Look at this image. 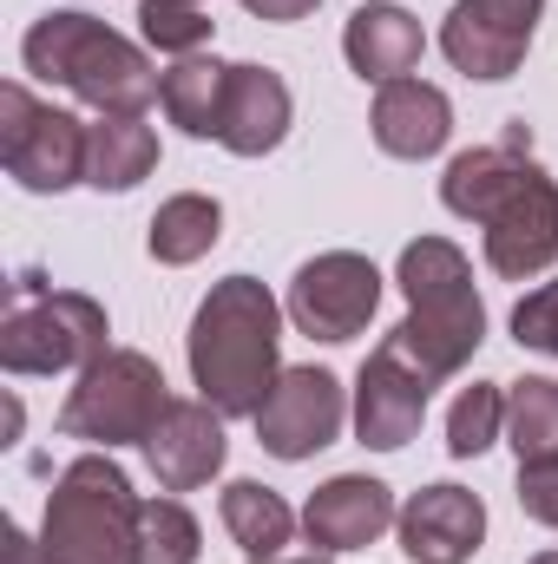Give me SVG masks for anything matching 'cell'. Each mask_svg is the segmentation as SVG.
<instances>
[{
  "label": "cell",
  "mask_w": 558,
  "mask_h": 564,
  "mask_svg": "<svg viewBox=\"0 0 558 564\" xmlns=\"http://www.w3.org/2000/svg\"><path fill=\"white\" fill-rule=\"evenodd\" d=\"M395 525H401V552L415 564H466L486 539V506L466 486H420Z\"/></svg>",
  "instance_id": "5bb4252c"
},
{
  "label": "cell",
  "mask_w": 558,
  "mask_h": 564,
  "mask_svg": "<svg viewBox=\"0 0 558 564\" xmlns=\"http://www.w3.org/2000/svg\"><path fill=\"white\" fill-rule=\"evenodd\" d=\"M453 132V106L427 79H388L375 93V144L388 158H433Z\"/></svg>",
  "instance_id": "2e32d148"
},
{
  "label": "cell",
  "mask_w": 558,
  "mask_h": 564,
  "mask_svg": "<svg viewBox=\"0 0 558 564\" xmlns=\"http://www.w3.org/2000/svg\"><path fill=\"white\" fill-rule=\"evenodd\" d=\"M277 341H282L277 295L257 276H224L191 322V381H197V394L224 421H237V414L257 421V408L282 381Z\"/></svg>",
  "instance_id": "7a4b0ae2"
},
{
  "label": "cell",
  "mask_w": 558,
  "mask_h": 564,
  "mask_svg": "<svg viewBox=\"0 0 558 564\" xmlns=\"http://www.w3.org/2000/svg\"><path fill=\"white\" fill-rule=\"evenodd\" d=\"M395 492L382 479H362V473H342L329 486L309 492L302 506V539L315 545V558H335V552H362L375 545L388 525H395Z\"/></svg>",
  "instance_id": "4fadbf2b"
},
{
  "label": "cell",
  "mask_w": 558,
  "mask_h": 564,
  "mask_svg": "<svg viewBox=\"0 0 558 564\" xmlns=\"http://www.w3.org/2000/svg\"><path fill=\"white\" fill-rule=\"evenodd\" d=\"M270 564H322V558H270Z\"/></svg>",
  "instance_id": "4dcf8cb0"
},
{
  "label": "cell",
  "mask_w": 558,
  "mask_h": 564,
  "mask_svg": "<svg viewBox=\"0 0 558 564\" xmlns=\"http://www.w3.org/2000/svg\"><path fill=\"white\" fill-rule=\"evenodd\" d=\"M106 355V308L79 289L13 282V308L0 322V368L7 375H66Z\"/></svg>",
  "instance_id": "8992f818"
},
{
  "label": "cell",
  "mask_w": 558,
  "mask_h": 564,
  "mask_svg": "<svg viewBox=\"0 0 558 564\" xmlns=\"http://www.w3.org/2000/svg\"><path fill=\"white\" fill-rule=\"evenodd\" d=\"M506 440L519 453V466H552L558 459V381L526 375L506 394Z\"/></svg>",
  "instance_id": "603a6c76"
},
{
  "label": "cell",
  "mask_w": 558,
  "mask_h": 564,
  "mask_svg": "<svg viewBox=\"0 0 558 564\" xmlns=\"http://www.w3.org/2000/svg\"><path fill=\"white\" fill-rule=\"evenodd\" d=\"M217 237H224V210H217V197H197V191L158 204V217H151V257L171 270L197 263Z\"/></svg>",
  "instance_id": "7402d4cb"
},
{
  "label": "cell",
  "mask_w": 558,
  "mask_h": 564,
  "mask_svg": "<svg viewBox=\"0 0 558 564\" xmlns=\"http://www.w3.org/2000/svg\"><path fill=\"white\" fill-rule=\"evenodd\" d=\"M539 13H546V0H453V13L440 26V53L466 79H513L539 33Z\"/></svg>",
  "instance_id": "30bf717a"
},
{
  "label": "cell",
  "mask_w": 558,
  "mask_h": 564,
  "mask_svg": "<svg viewBox=\"0 0 558 564\" xmlns=\"http://www.w3.org/2000/svg\"><path fill=\"white\" fill-rule=\"evenodd\" d=\"M204 532L178 499H144L139 506V564H197Z\"/></svg>",
  "instance_id": "cb8c5ba5"
},
{
  "label": "cell",
  "mask_w": 558,
  "mask_h": 564,
  "mask_svg": "<svg viewBox=\"0 0 558 564\" xmlns=\"http://www.w3.org/2000/svg\"><path fill=\"white\" fill-rule=\"evenodd\" d=\"M191 7H197V0H191Z\"/></svg>",
  "instance_id": "d6a6232c"
},
{
  "label": "cell",
  "mask_w": 558,
  "mask_h": 564,
  "mask_svg": "<svg viewBox=\"0 0 558 564\" xmlns=\"http://www.w3.org/2000/svg\"><path fill=\"white\" fill-rule=\"evenodd\" d=\"M533 564H558V552H539V558H533Z\"/></svg>",
  "instance_id": "1f68e13d"
},
{
  "label": "cell",
  "mask_w": 558,
  "mask_h": 564,
  "mask_svg": "<svg viewBox=\"0 0 558 564\" xmlns=\"http://www.w3.org/2000/svg\"><path fill=\"white\" fill-rule=\"evenodd\" d=\"M440 204L486 230L493 276L526 282L558 263V184L513 144L460 151L440 177Z\"/></svg>",
  "instance_id": "6da1fadb"
},
{
  "label": "cell",
  "mask_w": 558,
  "mask_h": 564,
  "mask_svg": "<svg viewBox=\"0 0 558 564\" xmlns=\"http://www.w3.org/2000/svg\"><path fill=\"white\" fill-rule=\"evenodd\" d=\"M342 421H348V401L329 368H282L270 401L257 408V440L277 459H309L342 433Z\"/></svg>",
  "instance_id": "8fae6325"
},
{
  "label": "cell",
  "mask_w": 558,
  "mask_h": 564,
  "mask_svg": "<svg viewBox=\"0 0 558 564\" xmlns=\"http://www.w3.org/2000/svg\"><path fill=\"white\" fill-rule=\"evenodd\" d=\"M26 73L66 86L93 112H144L164 86V73H151L139 46L93 13H46L26 33Z\"/></svg>",
  "instance_id": "277c9868"
},
{
  "label": "cell",
  "mask_w": 558,
  "mask_h": 564,
  "mask_svg": "<svg viewBox=\"0 0 558 564\" xmlns=\"http://www.w3.org/2000/svg\"><path fill=\"white\" fill-rule=\"evenodd\" d=\"M139 26H144V40L158 46V53H178V59H191L204 40H211V13L204 7H191V0H144L139 7Z\"/></svg>",
  "instance_id": "484cf974"
},
{
  "label": "cell",
  "mask_w": 558,
  "mask_h": 564,
  "mask_svg": "<svg viewBox=\"0 0 558 564\" xmlns=\"http://www.w3.org/2000/svg\"><path fill=\"white\" fill-rule=\"evenodd\" d=\"M139 492L106 459L86 453L60 473L40 519V564H139Z\"/></svg>",
  "instance_id": "5b68a950"
},
{
  "label": "cell",
  "mask_w": 558,
  "mask_h": 564,
  "mask_svg": "<svg viewBox=\"0 0 558 564\" xmlns=\"http://www.w3.org/2000/svg\"><path fill=\"white\" fill-rule=\"evenodd\" d=\"M382 308V270L355 250H329L289 282V322L315 341H355Z\"/></svg>",
  "instance_id": "9c48e42d"
},
{
  "label": "cell",
  "mask_w": 558,
  "mask_h": 564,
  "mask_svg": "<svg viewBox=\"0 0 558 564\" xmlns=\"http://www.w3.org/2000/svg\"><path fill=\"white\" fill-rule=\"evenodd\" d=\"M0 158L26 191L86 184V126L60 106H40L26 86H0Z\"/></svg>",
  "instance_id": "ba28073f"
},
{
  "label": "cell",
  "mask_w": 558,
  "mask_h": 564,
  "mask_svg": "<svg viewBox=\"0 0 558 564\" xmlns=\"http://www.w3.org/2000/svg\"><path fill=\"white\" fill-rule=\"evenodd\" d=\"M427 394H433V381L395 341H382L362 361V381H355V433H362V446H375V453L408 446L420 421H427Z\"/></svg>",
  "instance_id": "7c38bea8"
},
{
  "label": "cell",
  "mask_w": 558,
  "mask_h": 564,
  "mask_svg": "<svg viewBox=\"0 0 558 564\" xmlns=\"http://www.w3.org/2000/svg\"><path fill=\"white\" fill-rule=\"evenodd\" d=\"M401 295H408V322L388 335L427 381H447L473 361V348L486 341V308L473 295V270L460 257V243L447 237H420L401 250Z\"/></svg>",
  "instance_id": "3957f363"
},
{
  "label": "cell",
  "mask_w": 558,
  "mask_h": 564,
  "mask_svg": "<svg viewBox=\"0 0 558 564\" xmlns=\"http://www.w3.org/2000/svg\"><path fill=\"white\" fill-rule=\"evenodd\" d=\"M289 132V86L270 66H230V99H224V151L264 158Z\"/></svg>",
  "instance_id": "ac0fdd59"
},
{
  "label": "cell",
  "mask_w": 558,
  "mask_h": 564,
  "mask_svg": "<svg viewBox=\"0 0 558 564\" xmlns=\"http://www.w3.org/2000/svg\"><path fill=\"white\" fill-rule=\"evenodd\" d=\"M158 164V132L139 112H99V126H86V184L93 191H132Z\"/></svg>",
  "instance_id": "d6986e66"
},
{
  "label": "cell",
  "mask_w": 558,
  "mask_h": 564,
  "mask_svg": "<svg viewBox=\"0 0 558 564\" xmlns=\"http://www.w3.org/2000/svg\"><path fill=\"white\" fill-rule=\"evenodd\" d=\"M144 459H151L164 492L204 486L224 466V414L211 401H171L164 421L151 426V440H144Z\"/></svg>",
  "instance_id": "9a60e30c"
},
{
  "label": "cell",
  "mask_w": 558,
  "mask_h": 564,
  "mask_svg": "<svg viewBox=\"0 0 558 564\" xmlns=\"http://www.w3.org/2000/svg\"><path fill=\"white\" fill-rule=\"evenodd\" d=\"M257 20H309L315 13V0H244Z\"/></svg>",
  "instance_id": "f1b7e54d"
},
{
  "label": "cell",
  "mask_w": 558,
  "mask_h": 564,
  "mask_svg": "<svg viewBox=\"0 0 558 564\" xmlns=\"http://www.w3.org/2000/svg\"><path fill=\"white\" fill-rule=\"evenodd\" d=\"M519 506H526V519L558 525V459L552 466H519Z\"/></svg>",
  "instance_id": "83f0119b"
},
{
  "label": "cell",
  "mask_w": 558,
  "mask_h": 564,
  "mask_svg": "<svg viewBox=\"0 0 558 564\" xmlns=\"http://www.w3.org/2000/svg\"><path fill=\"white\" fill-rule=\"evenodd\" d=\"M224 99H230V66L217 59H178L158 86V106L171 112V126H184L191 139H224Z\"/></svg>",
  "instance_id": "ffe728a7"
},
{
  "label": "cell",
  "mask_w": 558,
  "mask_h": 564,
  "mask_svg": "<svg viewBox=\"0 0 558 564\" xmlns=\"http://www.w3.org/2000/svg\"><path fill=\"white\" fill-rule=\"evenodd\" d=\"M500 426H506V394H500L493 381H473V388L453 401V414H447V453H453V459H480V453L500 440Z\"/></svg>",
  "instance_id": "d4e9b609"
},
{
  "label": "cell",
  "mask_w": 558,
  "mask_h": 564,
  "mask_svg": "<svg viewBox=\"0 0 558 564\" xmlns=\"http://www.w3.org/2000/svg\"><path fill=\"white\" fill-rule=\"evenodd\" d=\"M171 394L158 361L139 348H106L93 368H79V388L60 408V433L66 440H99V446H132L151 440V426L164 421Z\"/></svg>",
  "instance_id": "52a82bcc"
},
{
  "label": "cell",
  "mask_w": 558,
  "mask_h": 564,
  "mask_svg": "<svg viewBox=\"0 0 558 564\" xmlns=\"http://www.w3.org/2000/svg\"><path fill=\"white\" fill-rule=\"evenodd\" d=\"M224 525H230V539L257 564L282 558V545L296 539V512L282 506L270 486H257V479H230L224 486Z\"/></svg>",
  "instance_id": "44dd1931"
},
{
  "label": "cell",
  "mask_w": 558,
  "mask_h": 564,
  "mask_svg": "<svg viewBox=\"0 0 558 564\" xmlns=\"http://www.w3.org/2000/svg\"><path fill=\"white\" fill-rule=\"evenodd\" d=\"M7 564H40V545L26 532H7Z\"/></svg>",
  "instance_id": "f546056e"
},
{
  "label": "cell",
  "mask_w": 558,
  "mask_h": 564,
  "mask_svg": "<svg viewBox=\"0 0 558 564\" xmlns=\"http://www.w3.org/2000/svg\"><path fill=\"white\" fill-rule=\"evenodd\" d=\"M420 46H427V40H420V20L401 13V7H388V0L355 7V13H348V33H342L348 66H355L362 79H375V86L408 79L420 66Z\"/></svg>",
  "instance_id": "e0dca14e"
},
{
  "label": "cell",
  "mask_w": 558,
  "mask_h": 564,
  "mask_svg": "<svg viewBox=\"0 0 558 564\" xmlns=\"http://www.w3.org/2000/svg\"><path fill=\"white\" fill-rule=\"evenodd\" d=\"M513 341H519V348H539V355H558V282L533 289V295L513 308Z\"/></svg>",
  "instance_id": "4316f807"
}]
</instances>
